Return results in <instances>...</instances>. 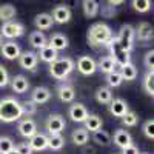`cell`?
<instances>
[{"label": "cell", "mask_w": 154, "mask_h": 154, "mask_svg": "<svg viewBox=\"0 0 154 154\" xmlns=\"http://www.w3.org/2000/svg\"><path fill=\"white\" fill-rule=\"evenodd\" d=\"M23 32H25V26H23L20 22H14V20L3 23L2 29H0V35L9 38V40H12V38H17V37H22Z\"/></svg>", "instance_id": "cell-5"}, {"label": "cell", "mask_w": 154, "mask_h": 154, "mask_svg": "<svg viewBox=\"0 0 154 154\" xmlns=\"http://www.w3.org/2000/svg\"><path fill=\"white\" fill-rule=\"evenodd\" d=\"M14 149V142L9 137H0V154H8Z\"/></svg>", "instance_id": "cell-35"}, {"label": "cell", "mask_w": 154, "mask_h": 154, "mask_svg": "<svg viewBox=\"0 0 154 154\" xmlns=\"http://www.w3.org/2000/svg\"><path fill=\"white\" fill-rule=\"evenodd\" d=\"M16 14H17L16 6H12V5H9V3L0 6V22H3V23L11 22L12 19L16 17Z\"/></svg>", "instance_id": "cell-27"}, {"label": "cell", "mask_w": 154, "mask_h": 154, "mask_svg": "<svg viewBox=\"0 0 154 154\" xmlns=\"http://www.w3.org/2000/svg\"><path fill=\"white\" fill-rule=\"evenodd\" d=\"M139 154H140V152H139ZM142 154H146V152H142Z\"/></svg>", "instance_id": "cell-48"}, {"label": "cell", "mask_w": 154, "mask_h": 154, "mask_svg": "<svg viewBox=\"0 0 154 154\" xmlns=\"http://www.w3.org/2000/svg\"><path fill=\"white\" fill-rule=\"evenodd\" d=\"M130 111L128 109V103L125 100L122 99H114L111 100V103H109V112L114 116V117H123V116Z\"/></svg>", "instance_id": "cell-15"}, {"label": "cell", "mask_w": 154, "mask_h": 154, "mask_svg": "<svg viewBox=\"0 0 154 154\" xmlns=\"http://www.w3.org/2000/svg\"><path fill=\"white\" fill-rule=\"evenodd\" d=\"M119 72H120L123 80H134L137 77V68L133 65V63H128V65L122 66Z\"/></svg>", "instance_id": "cell-32"}, {"label": "cell", "mask_w": 154, "mask_h": 154, "mask_svg": "<svg viewBox=\"0 0 154 154\" xmlns=\"http://www.w3.org/2000/svg\"><path fill=\"white\" fill-rule=\"evenodd\" d=\"M51 99V91L45 86H37L32 89L31 93V102H34L35 105H42Z\"/></svg>", "instance_id": "cell-14"}, {"label": "cell", "mask_w": 154, "mask_h": 154, "mask_svg": "<svg viewBox=\"0 0 154 154\" xmlns=\"http://www.w3.org/2000/svg\"><path fill=\"white\" fill-rule=\"evenodd\" d=\"M17 130H19L22 137L31 139L34 134H37V125H35V122L32 119H23V120H20Z\"/></svg>", "instance_id": "cell-11"}, {"label": "cell", "mask_w": 154, "mask_h": 154, "mask_svg": "<svg viewBox=\"0 0 154 154\" xmlns=\"http://www.w3.org/2000/svg\"><path fill=\"white\" fill-rule=\"evenodd\" d=\"M8 154H17V152H16V149H12V151H9Z\"/></svg>", "instance_id": "cell-46"}, {"label": "cell", "mask_w": 154, "mask_h": 154, "mask_svg": "<svg viewBox=\"0 0 154 154\" xmlns=\"http://www.w3.org/2000/svg\"><path fill=\"white\" fill-rule=\"evenodd\" d=\"M0 51H2V56L8 60H16V59L20 57V46L12 40H8V42L2 43Z\"/></svg>", "instance_id": "cell-9"}, {"label": "cell", "mask_w": 154, "mask_h": 154, "mask_svg": "<svg viewBox=\"0 0 154 154\" xmlns=\"http://www.w3.org/2000/svg\"><path fill=\"white\" fill-rule=\"evenodd\" d=\"M145 66H146V71H154V51H148V53L145 54Z\"/></svg>", "instance_id": "cell-40"}, {"label": "cell", "mask_w": 154, "mask_h": 154, "mask_svg": "<svg viewBox=\"0 0 154 154\" xmlns=\"http://www.w3.org/2000/svg\"><path fill=\"white\" fill-rule=\"evenodd\" d=\"M0 46H2V35H0Z\"/></svg>", "instance_id": "cell-47"}, {"label": "cell", "mask_w": 154, "mask_h": 154, "mask_svg": "<svg viewBox=\"0 0 154 154\" xmlns=\"http://www.w3.org/2000/svg\"><path fill=\"white\" fill-rule=\"evenodd\" d=\"M143 89L148 96H154V71H146L143 77Z\"/></svg>", "instance_id": "cell-33"}, {"label": "cell", "mask_w": 154, "mask_h": 154, "mask_svg": "<svg viewBox=\"0 0 154 154\" xmlns=\"http://www.w3.org/2000/svg\"><path fill=\"white\" fill-rule=\"evenodd\" d=\"M9 83V75H8V71L3 65H0V88H3Z\"/></svg>", "instance_id": "cell-41"}, {"label": "cell", "mask_w": 154, "mask_h": 154, "mask_svg": "<svg viewBox=\"0 0 154 154\" xmlns=\"http://www.w3.org/2000/svg\"><path fill=\"white\" fill-rule=\"evenodd\" d=\"M57 96H59V99L62 100V102H65V103H69V102H72L74 100V97H75V91H74V88L71 86V85H60L59 88H57Z\"/></svg>", "instance_id": "cell-21"}, {"label": "cell", "mask_w": 154, "mask_h": 154, "mask_svg": "<svg viewBox=\"0 0 154 154\" xmlns=\"http://www.w3.org/2000/svg\"><path fill=\"white\" fill-rule=\"evenodd\" d=\"M45 126H46L49 136L51 134H60L63 130H65L66 122H65V119H63L60 114H51L49 117L46 119V122H45Z\"/></svg>", "instance_id": "cell-6"}, {"label": "cell", "mask_w": 154, "mask_h": 154, "mask_svg": "<svg viewBox=\"0 0 154 154\" xmlns=\"http://www.w3.org/2000/svg\"><path fill=\"white\" fill-rule=\"evenodd\" d=\"M11 86H12V91L17 93V94H25L28 91V88H29V82L28 79L25 75H14L12 77V80H11Z\"/></svg>", "instance_id": "cell-19"}, {"label": "cell", "mask_w": 154, "mask_h": 154, "mask_svg": "<svg viewBox=\"0 0 154 154\" xmlns=\"http://www.w3.org/2000/svg\"><path fill=\"white\" fill-rule=\"evenodd\" d=\"M20 106H22V112L23 114H28V116H32L37 111V105L34 103V102H31V100L20 102Z\"/></svg>", "instance_id": "cell-37"}, {"label": "cell", "mask_w": 154, "mask_h": 154, "mask_svg": "<svg viewBox=\"0 0 154 154\" xmlns=\"http://www.w3.org/2000/svg\"><path fill=\"white\" fill-rule=\"evenodd\" d=\"M142 130H143V134H145L149 140H152V139H154V119H148V120L143 123Z\"/></svg>", "instance_id": "cell-39"}, {"label": "cell", "mask_w": 154, "mask_h": 154, "mask_svg": "<svg viewBox=\"0 0 154 154\" xmlns=\"http://www.w3.org/2000/svg\"><path fill=\"white\" fill-rule=\"evenodd\" d=\"M137 120H139V117H137V114H136L134 111H128L123 117H122V122H123V125H126V126H136V125H137Z\"/></svg>", "instance_id": "cell-38"}, {"label": "cell", "mask_w": 154, "mask_h": 154, "mask_svg": "<svg viewBox=\"0 0 154 154\" xmlns=\"http://www.w3.org/2000/svg\"><path fill=\"white\" fill-rule=\"evenodd\" d=\"M28 145L32 149V152L34 151H43V149L48 148V137L45 134H42V133H37V134H34L29 139Z\"/></svg>", "instance_id": "cell-18"}, {"label": "cell", "mask_w": 154, "mask_h": 154, "mask_svg": "<svg viewBox=\"0 0 154 154\" xmlns=\"http://www.w3.org/2000/svg\"><path fill=\"white\" fill-rule=\"evenodd\" d=\"M102 14H103L106 19H109V17H112L116 14V9H114V6L106 3V6H102Z\"/></svg>", "instance_id": "cell-43"}, {"label": "cell", "mask_w": 154, "mask_h": 154, "mask_svg": "<svg viewBox=\"0 0 154 154\" xmlns=\"http://www.w3.org/2000/svg\"><path fill=\"white\" fill-rule=\"evenodd\" d=\"M85 123V130L88 131H91V133H94V131H97V130H102V125H103V122H102V119L99 117L97 114H88V117H86V120L83 122Z\"/></svg>", "instance_id": "cell-23"}, {"label": "cell", "mask_w": 154, "mask_h": 154, "mask_svg": "<svg viewBox=\"0 0 154 154\" xmlns=\"http://www.w3.org/2000/svg\"><path fill=\"white\" fill-rule=\"evenodd\" d=\"M53 17H51V14H46V12H42V14H37L35 19H34V25H35V28L38 31H45V29H49L51 26H53Z\"/></svg>", "instance_id": "cell-20"}, {"label": "cell", "mask_w": 154, "mask_h": 154, "mask_svg": "<svg viewBox=\"0 0 154 154\" xmlns=\"http://www.w3.org/2000/svg\"><path fill=\"white\" fill-rule=\"evenodd\" d=\"M134 38H136L134 28L131 26V25H122L119 34L116 35V45H117V48L122 51V53L130 54V51L134 46Z\"/></svg>", "instance_id": "cell-4"}, {"label": "cell", "mask_w": 154, "mask_h": 154, "mask_svg": "<svg viewBox=\"0 0 154 154\" xmlns=\"http://www.w3.org/2000/svg\"><path fill=\"white\" fill-rule=\"evenodd\" d=\"M112 37V31L106 23H94L88 29V43L91 46H106Z\"/></svg>", "instance_id": "cell-1"}, {"label": "cell", "mask_w": 154, "mask_h": 154, "mask_svg": "<svg viewBox=\"0 0 154 154\" xmlns=\"http://www.w3.org/2000/svg\"><path fill=\"white\" fill-rule=\"evenodd\" d=\"M82 8H83V14L88 17V19H93L97 16L99 12V2H96V0H83L82 2Z\"/></svg>", "instance_id": "cell-24"}, {"label": "cell", "mask_w": 154, "mask_h": 154, "mask_svg": "<svg viewBox=\"0 0 154 154\" xmlns=\"http://www.w3.org/2000/svg\"><path fill=\"white\" fill-rule=\"evenodd\" d=\"M68 114H69V117H71L72 122H75V123H83V122L86 120V117H88V109H86L85 105H82V103H72V105L69 106Z\"/></svg>", "instance_id": "cell-10"}, {"label": "cell", "mask_w": 154, "mask_h": 154, "mask_svg": "<svg viewBox=\"0 0 154 154\" xmlns=\"http://www.w3.org/2000/svg\"><path fill=\"white\" fill-rule=\"evenodd\" d=\"M72 69H74V60L69 57L57 59L56 62H53L49 65V74L56 80H65Z\"/></svg>", "instance_id": "cell-3"}, {"label": "cell", "mask_w": 154, "mask_h": 154, "mask_svg": "<svg viewBox=\"0 0 154 154\" xmlns=\"http://www.w3.org/2000/svg\"><path fill=\"white\" fill-rule=\"evenodd\" d=\"M97 68L102 71V72H105V74H109L114 71V66H116V60L112 56H103V57H100V60L96 63Z\"/></svg>", "instance_id": "cell-22"}, {"label": "cell", "mask_w": 154, "mask_h": 154, "mask_svg": "<svg viewBox=\"0 0 154 154\" xmlns=\"http://www.w3.org/2000/svg\"><path fill=\"white\" fill-rule=\"evenodd\" d=\"M23 116L20 102L16 100L14 97H6L0 100V120L5 123H11L19 120Z\"/></svg>", "instance_id": "cell-2"}, {"label": "cell", "mask_w": 154, "mask_h": 154, "mask_svg": "<svg viewBox=\"0 0 154 154\" xmlns=\"http://www.w3.org/2000/svg\"><path fill=\"white\" fill-rule=\"evenodd\" d=\"M105 80H106V83H108L109 86H112V88L120 86V83L123 82L120 72H119V71H116V69H114L112 72H109V74H106V75H105Z\"/></svg>", "instance_id": "cell-34"}, {"label": "cell", "mask_w": 154, "mask_h": 154, "mask_svg": "<svg viewBox=\"0 0 154 154\" xmlns=\"http://www.w3.org/2000/svg\"><path fill=\"white\" fill-rule=\"evenodd\" d=\"M97 69V65L93 57L89 56H82L77 60V71H79L82 75H93Z\"/></svg>", "instance_id": "cell-7"}, {"label": "cell", "mask_w": 154, "mask_h": 154, "mask_svg": "<svg viewBox=\"0 0 154 154\" xmlns=\"http://www.w3.org/2000/svg\"><path fill=\"white\" fill-rule=\"evenodd\" d=\"M122 154H139V149H137L136 145H130L125 149H122Z\"/></svg>", "instance_id": "cell-44"}, {"label": "cell", "mask_w": 154, "mask_h": 154, "mask_svg": "<svg viewBox=\"0 0 154 154\" xmlns=\"http://www.w3.org/2000/svg\"><path fill=\"white\" fill-rule=\"evenodd\" d=\"M82 154H96V148L91 145H83L82 146Z\"/></svg>", "instance_id": "cell-45"}, {"label": "cell", "mask_w": 154, "mask_h": 154, "mask_svg": "<svg viewBox=\"0 0 154 154\" xmlns=\"http://www.w3.org/2000/svg\"><path fill=\"white\" fill-rule=\"evenodd\" d=\"M37 62H38V56L34 53V51H25V53H20L19 57V63L23 69H28V71H34L37 66Z\"/></svg>", "instance_id": "cell-8"}, {"label": "cell", "mask_w": 154, "mask_h": 154, "mask_svg": "<svg viewBox=\"0 0 154 154\" xmlns=\"http://www.w3.org/2000/svg\"><path fill=\"white\" fill-rule=\"evenodd\" d=\"M54 22L57 23H68L71 20V9L66 5H57L53 9V14H51Z\"/></svg>", "instance_id": "cell-12"}, {"label": "cell", "mask_w": 154, "mask_h": 154, "mask_svg": "<svg viewBox=\"0 0 154 154\" xmlns=\"http://www.w3.org/2000/svg\"><path fill=\"white\" fill-rule=\"evenodd\" d=\"M14 149H16L17 154H32V149L29 148L28 143H19V145L14 146Z\"/></svg>", "instance_id": "cell-42"}, {"label": "cell", "mask_w": 154, "mask_h": 154, "mask_svg": "<svg viewBox=\"0 0 154 154\" xmlns=\"http://www.w3.org/2000/svg\"><path fill=\"white\" fill-rule=\"evenodd\" d=\"M133 8L137 12H146L151 9V2L149 0H133Z\"/></svg>", "instance_id": "cell-36"}, {"label": "cell", "mask_w": 154, "mask_h": 154, "mask_svg": "<svg viewBox=\"0 0 154 154\" xmlns=\"http://www.w3.org/2000/svg\"><path fill=\"white\" fill-rule=\"evenodd\" d=\"M29 43H31L34 48H37V49H42V48H45V46L48 45V40H46V37H45L43 32H40V31H32V32L29 34Z\"/></svg>", "instance_id": "cell-28"}, {"label": "cell", "mask_w": 154, "mask_h": 154, "mask_svg": "<svg viewBox=\"0 0 154 154\" xmlns=\"http://www.w3.org/2000/svg\"><path fill=\"white\" fill-rule=\"evenodd\" d=\"M71 139H72L74 145H77V146H83V145H86L88 139H89V133L85 130V128H77V130L72 131Z\"/></svg>", "instance_id": "cell-25"}, {"label": "cell", "mask_w": 154, "mask_h": 154, "mask_svg": "<svg viewBox=\"0 0 154 154\" xmlns=\"http://www.w3.org/2000/svg\"><path fill=\"white\" fill-rule=\"evenodd\" d=\"M114 143H116V146H119L120 149H125L126 146L133 145L131 134L128 133L126 130H122V128H119V130L114 131Z\"/></svg>", "instance_id": "cell-13"}, {"label": "cell", "mask_w": 154, "mask_h": 154, "mask_svg": "<svg viewBox=\"0 0 154 154\" xmlns=\"http://www.w3.org/2000/svg\"><path fill=\"white\" fill-rule=\"evenodd\" d=\"M134 35L142 42H149L152 38V26L148 22H140L137 29H134Z\"/></svg>", "instance_id": "cell-16"}, {"label": "cell", "mask_w": 154, "mask_h": 154, "mask_svg": "<svg viewBox=\"0 0 154 154\" xmlns=\"http://www.w3.org/2000/svg\"><path fill=\"white\" fill-rule=\"evenodd\" d=\"M38 56H40V59L43 60V62H46V63H53V62H56L57 59H59V53L56 49H53L51 46H45V48H42L40 49V53H38Z\"/></svg>", "instance_id": "cell-29"}, {"label": "cell", "mask_w": 154, "mask_h": 154, "mask_svg": "<svg viewBox=\"0 0 154 154\" xmlns=\"http://www.w3.org/2000/svg\"><path fill=\"white\" fill-rule=\"evenodd\" d=\"M68 45H69L68 37H66L65 34H62V32H54L53 35L49 37V45H48V46H51L53 49H56L57 53H59L60 49L68 48Z\"/></svg>", "instance_id": "cell-17"}, {"label": "cell", "mask_w": 154, "mask_h": 154, "mask_svg": "<svg viewBox=\"0 0 154 154\" xmlns=\"http://www.w3.org/2000/svg\"><path fill=\"white\" fill-rule=\"evenodd\" d=\"M96 100L102 105H109L112 100V93L108 86H100L96 91Z\"/></svg>", "instance_id": "cell-26"}, {"label": "cell", "mask_w": 154, "mask_h": 154, "mask_svg": "<svg viewBox=\"0 0 154 154\" xmlns=\"http://www.w3.org/2000/svg\"><path fill=\"white\" fill-rule=\"evenodd\" d=\"M65 145V139L62 134H51L48 137V148H51L53 151H59Z\"/></svg>", "instance_id": "cell-31"}, {"label": "cell", "mask_w": 154, "mask_h": 154, "mask_svg": "<svg viewBox=\"0 0 154 154\" xmlns=\"http://www.w3.org/2000/svg\"><path fill=\"white\" fill-rule=\"evenodd\" d=\"M93 140L97 143V145H102V146H108L111 143V136L105 131V130H97L93 133Z\"/></svg>", "instance_id": "cell-30"}]
</instances>
